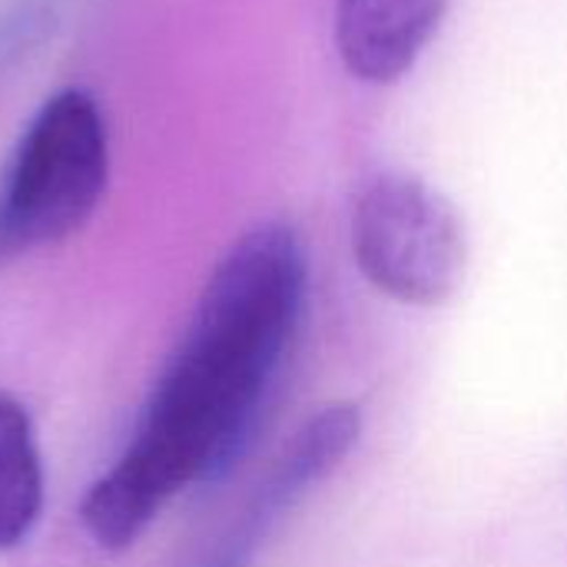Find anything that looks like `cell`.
Here are the masks:
<instances>
[{
    "label": "cell",
    "instance_id": "obj_5",
    "mask_svg": "<svg viewBox=\"0 0 567 567\" xmlns=\"http://www.w3.org/2000/svg\"><path fill=\"white\" fill-rule=\"evenodd\" d=\"M43 512V462L30 412L0 389V555L30 538Z\"/></svg>",
    "mask_w": 567,
    "mask_h": 567
},
{
    "label": "cell",
    "instance_id": "obj_4",
    "mask_svg": "<svg viewBox=\"0 0 567 567\" xmlns=\"http://www.w3.org/2000/svg\"><path fill=\"white\" fill-rule=\"evenodd\" d=\"M449 0H336V47L362 83L402 80L442 27Z\"/></svg>",
    "mask_w": 567,
    "mask_h": 567
},
{
    "label": "cell",
    "instance_id": "obj_6",
    "mask_svg": "<svg viewBox=\"0 0 567 567\" xmlns=\"http://www.w3.org/2000/svg\"><path fill=\"white\" fill-rule=\"evenodd\" d=\"M306 495L279 472L266 468L252 495L246 498L239 518L229 525V532L216 542V548L196 567H252L266 538L279 528V522L302 502Z\"/></svg>",
    "mask_w": 567,
    "mask_h": 567
},
{
    "label": "cell",
    "instance_id": "obj_1",
    "mask_svg": "<svg viewBox=\"0 0 567 567\" xmlns=\"http://www.w3.org/2000/svg\"><path fill=\"white\" fill-rule=\"evenodd\" d=\"M309 299L299 233H243L206 279L116 462L90 485L80 518L103 551H126L186 488L219 482L249 449L296 346Z\"/></svg>",
    "mask_w": 567,
    "mask_h": 567
},
{
    "label": "cell",
    "instance_id": "obj_3",
    "mask_svg": "<svg viewBox=\"0 0 567 567\" xmlns=\"http://www.w3.org/2000/svg\"><path fill=\"white\" fill-rule=\"evenodd\" d=\"M362 276L405 306L449 302L468 269V233L455 203L412 173L372 179L352 213Z\"/></svg>",
    "mask_w": 567,
    "mask_h": 567
},
{
    "label": "cell",
    "instance_id": "obj_2",
    "mask_svg": "<svg viewBox=\"0 0 567 567\" xmlns=\"http://www.w3.org/2000/svg\"><path fill=\"white\" fill-rule=\"evenodd\" d=\"M110 179V136L86 90L53 93L0 169V262L73 236Z\"/></svg>",
    "mask_w": 567,
    "mask_h": 567
}]
</instances>
